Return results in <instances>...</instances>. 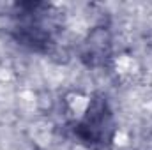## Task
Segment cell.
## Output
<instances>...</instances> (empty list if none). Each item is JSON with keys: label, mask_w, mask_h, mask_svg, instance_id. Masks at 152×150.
<instances>
[{"label": "cell", "mask_w": 152, "mask_h": 150, "mask_svg": "<svg viewBox=\"0 0 152 150\" xmlns=\"http://www.w3.org/2000/svg\"><path fill=\"white\" fill-rule=\"evenodd\" d=\"M20 14H16V25L12 28L14 39L36 51L48 50L53 39V25L48 18L50 5L41 2L18 4Z\"/></svg>", "instance_id": "1"}, {"label": "cell", "mask_w": 152, "mask_h": 150, "mask_svg": "<svg viewBox=\"0 0 152 150\" xmlns=\"http://www.w3.org/2000/svg\"><path fill=\"white\" fill-rule=\"evenodd\" d=\"M110 55V41L104 30H96L83 48V58L88 66H103L104 58Z\"/></svg>", "instance_id": "3"}, {"label": "cell", "mask_w": 152, "mask_h": 150, "mask_svg": "<svg viewBox=\"0 0 152 150\" xmlns=\"http://www.w3.org/2000/svg\"><path fill=\"white\" fill-rule=\"evenodd\" d=\"M113 131V113L110 110L106 97H103V95L92 97L83 118L76 124L75 136L88 147L101 149V147H108L112 143Z\"/></svg>", "instance_id": "2"}]
</instances>
